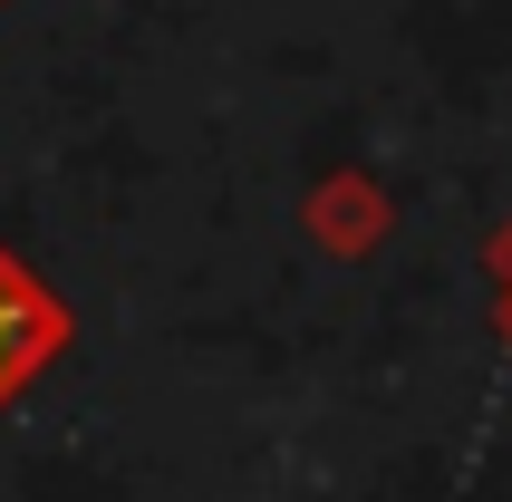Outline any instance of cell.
<instances>
[{"mask_svg":"<svg viewBox=\"0 0 512 502\" xmlns=\"http://www.w3.org/2000/svg\"><path fill=\"white\" fill-rule=\"evenodd\" d=\"M68 329H78V319H68V300H58V290L29 271L10 242H0V406H10V396H29L39 377H49V358L68 348Z\"/></svg>","mask_w":512,"mask_h":502,"instance_id":"cell-1","label":"cell"}]
</instances>
